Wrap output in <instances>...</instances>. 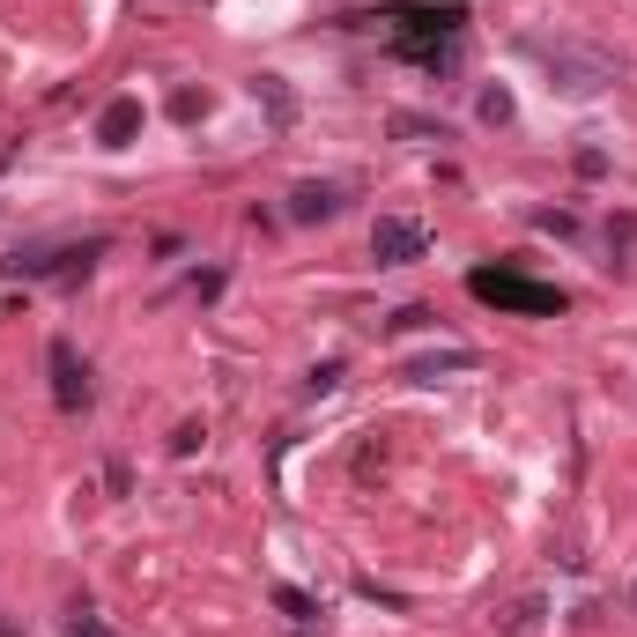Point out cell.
Listing matches in <instances>:
<instances>
[{"label":"cell","mask_w":637,"mask_h":637,"mask_svg":"<svg viewBox=\"0 0 637 637\" xmlns=\"http://www.w3.org/2000/svg\"><path fill=\"white\" fill-rule=\"evenodd\" d=\"M468 290H474L482 304L526 311V319H556V311H563V290H542V282H526V275H511V267H482Z\"/></svg>","instance_id":"obj_1"},{"label":"cell","mask_w":637,"mask_h":637,"mask_svg":"<svg viewBox=\"0 0 637 637\" xmlns=\"http://www.w3.org/2000/svg\"><path fill=\"white\" fill-rule=\"evenodd\" d=\"M430 253V230L416 222V215H379L371 222V259L379 267H408V259Z\"/></svg>","instance_id":"obj_2"},{"label":"cell","mask_w":637,"mask_h":637,"mask_svg":"<svg viewBox=\"0 0 637 637\" xmlns=\"http://www.w3.org/2000/svg\"><path fill=\"white\" fill-rule=\"evenodd\" d=\"M534 60H549V75H563V89H600L608 82V60L571 52V44H534Z\"/></svg>","instance_id":"obj_3"},{"label":"cell","mask_w":637,"mask_h":637,"mask_svg":"<svg viewBox=\"0 0 637 637\" xmlns=\"http://www.w3.org/2000/svg\"><path fill=\"white\" fill-rule=\"evenodd\" d=\"M52 393H60V408H82L89 400V379H82V364H75L67 341H52Z\"/></svg>","instance_id":"obj_4"},{"label":"cell","mask_w":637,"mask_h":637,"mask_svg":"<svg viewBox=\"0 0 637 637\" xmlns=\"http://www.w3.org/2000/svg\"><path fill=\"white\" fill-rule=\"evenodd\" d=\"M133 127H141V97H112L104 119H97V141H104V149H127Z\"/></svg>","instance_id":"obj_5"},{"label":"cell","mask_w":637,"mask_h":637,"mask_svg":"<svg viewBox=\"0 0 637 637\" xmlns=\"http://www.w3.org/2000/svg\"><path fill=\"white\" fill-rule=\"evenodd\" d=\"M334 208H341V186H297V193H290V215H297V222H327Z\"/></svg>","instance_id":"obj_6"},{"label":"cell","mask_w":637,"mask_h":637,"mask_svg":"<svg viewBox=\"0 0 637 637\" xmlns=\"http://www.w3.org/2000/svg\"><path fill=\"white\" fill-rule=\"evenodd\" d=\"M497 630H505V637H534V630H542V594H519L505 615H497Z\"/></svg>","instance_id":"obj_7"},{"label":"cell","mask_w":637,"mask_h":637,"mask_svg":"<svg viewBox=\"0 0 637 637\" xmlns=\"http://www.w3.org/2000/svg\"><path fill=\"white\" fill-rule=\"evenodd\" d=\"M253 97H259V104H267V112H275V127H290V119H297V104H290V89L275 82V75H259V82H253Z\"/></svg>","instance_id":"obj_8"},{"label":"cell","mask_w":637,"mask_h":637,"mask_svg":"<svg viewBox=\"0 0 637 637\" xmlns=\"http://www.w3.org/2000/svg\"><path fill=\"white\" fill-rule=\"evenodd\" d=\"M393 133H408V141H445V127H430V119H416V112H400Z\"/></svg>","instance_id":"obj_9"},{"label":"cell","mask_w":637,"mask_h":637,"mask_svg":"<svg viewBox=\"0 0 637 637\" xmlns=\"http://www.w3.org/2000/svg\"><path fill=\"white\" fill-rule=\"evenodd\" d=\"M630 608H637V586H630Z\"/></svg>","instance_id":"obj_10"}]
</instances>
